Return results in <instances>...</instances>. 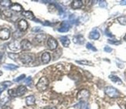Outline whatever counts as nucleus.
<instances>
[{"label": "nucleus", "instance_id": "423d86ee", "mask_svg": "<svg viewBox=\"0 0 126 109\" xmlns=\"http://www.w3.org/2000/svg\"><path fill=\"white\" fill-rule=\"evenodd\" d=\"M11 32L10 30L7 28H3L0 30V40H6L10 37Z\"/></svg>", "mask_w": 126, "mask_h": 109}, {"label": "nucleus", "instance_id": "5701e85b", "mask_svg": "<svg viewBox=\"0 0 126 109\" xmlns=\"http://www.w3.org/2000/svg\"><path fill=\"white\" fill-rule=\"evenodd\" d=\"M117 20L118 21V23L122 25L125 26L126 25V16H119L118 17Z\"/></svg>", "mask_w": 126, "mask_h": 109}, {"label": "nucleus", "instance_id": "a878e982", "mask_svg": "<svg viewBox=\"0 0 126 109\" xmlns=\"http://www.w3.org/2000/svg\"><path fill=\"white\" fill-rule=\"evenodd\" d=\"M79 107L80 109H90L89 105L87 102H80Z\"/></svg>", "mask_w": 126, "mask_h": 109}, {"label": "nucleus", "instance_id": "bb28decb", "mask_svg": "<svg viewBox=\"0 0 126 109\" xmlns=\"http://www.w3.org/2000/svg\"><path fill=\"white\" fill-rule=\"evenodd\" d=\"M8 56L9 57V58H11L12 60H13V61H16L17 60V58L19 57V54L17 53H9L8 54Z\"/></svg>", "mask_w": 126, "mask_h": 109}, {"label": "nucleus", "instance_id": "72a5a7b5", "mask_svg": "<svg viewBox=\"0 0 126 109\" xmlns=\"http://www.w3.org/2000/svg\"><path fill=\"white\" fill-rule=\"evenodd\" d=\"M108 3L106 1H99V6L101 8H106Z\"/></svg>", "mask_w": 126, "mask_h": 109}, {"label": "nucleus", "instance_id": "20e7f679", "mask_svg": "<svg viewBox=\"0 0 126 109\" xmlns=\"http://www.w3.org/2000/svg\"><path fill=\"white\" fill-rule=\"evenodd\" d=\"M90 97V92L87 89H82L78 93V99L80 102H86Z\"/></svg>", "mask_w": 126, "mask_h": 109}, {"label": "nucleus", "instance_id": "58836bf2", "mask_svg": "<svg viewBox=\"0 0 126 109\" xmlns=\"http://www.w3.org/2000/svg\"><path fill=\"white\" fill-rule=\"evenodd\" d=\"M2 83L5 87H6V88H8V87H9L13 84V83L11 82V81H4V82H2Z\"/></svg>", "mask_w": 126, "mask_h": 109}, {"label": "nucleus", "instance_id": "2f4dec72", "mask_svg": "<svg viewBox=\"0 0 126 109\" xmlns=\"http://www.w3.org/2000/svg\"><path fill=\"white\" fill-rule=\"evenodd\" d=\"M108 42L109 43H111V44H114V45H119V44H121V41H118V40H108Z\"/></svg>", "mask_w": 126, "mask_h": 109}, {"label": "nucleus", "instance_id": "de8ad7c7", "mask_svg": "<svg viewBox=\"0 0 126 109\" xmlns=\"http://www.w3.org/2000/svg\"><path fill=\"white\" fill-rule=\"evenodd\" d=\"M1 13H2V12H1V11H0V15H1Z\"/></svg>", "mask_w": 126, "mask_h": 109}, {"label": "nucleus", "instance_id": "2eb2a0df", "mask_svg": "<svg viewBox=\"0 0 126 109\" xmlns=\"http://www.w3.org/2000/svg\"><path fill=\"white\" fill-rule=\"evenodd\" d=\"M89 38L91 40H98L100 38V32L97 30H92L90 34H89Z\"/></svg>", "mask_w": 126, "mask_h": 109}, {"label": "nucleus", "instance_id": "a18cd8bd", "mask_svg": "<svg viewBox=\"0 0 126 109\" xmlns=\"http://www.w3.org/2000/svg\"><path fill=\"white\" fill-rule=\"evenodd\" d=\"M124 40L125 41H126V34L125 35V36H124Z\"/></svg>", "mask_w": 126, "mask_h": 109}, {"label": "nucleus", "instance_id": "39448f33", "mask_svg": "<svg viewBox=\"0 0 126 109\" xmlns=\"http://www.w3.org/2000/svg\"><path fill=\"white\" fill-rule=\"evenodd\" d=\"M20 46H21V49L24 51H28V50H30L32 47V43L28 40H23L21 42H20Z\"/></svg>", "mask_w": 126, "mask_h": 109}, {"label": "nucleus", "instance_id": "4468645a", "mask_svg": "<svg viewBox=\"0 0 126 109\" xmlns=\"http://www.w3.org/2000/svg\"><path fill=\"white\" fill-rule=\"evenodd\" d=\"M50 59H51V57H50V54L47 53V52H45L42 54V57H41V60H42V63H48L50 61Z\"/></svg>", "mask_w": 126, "mask_h": 109}, {"label": "nucleus", "instance_id": "393cba45", "mask_svg": "<svg viewBox=\"0 0 126 109\" xmlns=\"http://www.w3.org/2000/svg\"><path fill=\"white\" fill-rule=\"evenodd\" d=\"M78 63L81 65H87V66H93V63L91 61H76Z\"/></svg>", "mask_w": 126, "mask_h": 109}, {"label": "nucleus", "instance_id": "f704fd0d", "mask_svg": "<svg viewBox=\"0 0 126 109\" xmlns=\"http://www.w3.org/2000/svg\"><path fill=\"white\" fill-rule=\"evenodd\" d=\"M8 101H9V97H5V96L4 97H1V105H4Z\"/></svg>", "mask_w": 126, "mask_h": 109}, {"label": "nucleus", "instance_id": "79ce46f5", "mask_svg": "<svg viewBox=\"0 0 126 109\" xmlns=\"http://www.w3.org/2000/svg\"><path fill=\"white\" fill-rule=\"evenodd\" d=\"M41 30H40V27H35V28H33L32 30V32H40Z\"/></svg>", "mask_w": 126, "mask_h": 109}, {"label": "nucleus", "instance_id": "f8f14e48", "mask_svg": "<svg viewBox=\"0 0 126 109\" xmlns=\"http://www.w3.org/2000/svg\"><path fill=\"white\" fill-rule=\"evenodd\" d=\"M83 6V2L80 0H74L71 2V8L74 9H78Z\"/></svg>", "mask_w": 126, "mask_h": 109}, {"label": "nucleus", "instance_id": "a211bd4d", "mask_svg": "<svg viewBox=\"0 0 126 109\" xmlns=\"http://www.w3.org/2000/svg\"><path fill=\"white\" fill-rule=\"evenodd\" d=\"M47 39V36L44 33H40L36 35V36L35 37L34 41H36V43H41Z\"/></svg>", "mask_w": 126, "mask_h": 109}, {"label": "nucleus", "instance_id": "09e8293b", "mask_svg": "<svg viewBox=\"0 0 126 109\" xmlns=\"http://www.w3.org/2000/svg\"><path fill=\"white\" fill-rule=\"evenodd\" d=\"M125 109H126V105H125Z\"/></svg>", "mask_w": 126, "mask_h": 109}, {"label": "nucleus", "instance_id": "a19ab883", "mask_svg": "<svg viewBox=\"0 0 126 109\" xmlns=\"http://www.w3.org/2000/svg\"><path fill=\"white\" fill-rule=\"evenodd\" d=\"M4 58V53L3 52H0V63H2Z\"/></svg>", "mask_w": 126, "mask_h": 109}, {"label": "nucleus", "instance_id": "c85d7f7f", "mask_svg": "<svg viewBox=\"0 0 126 109\" xmlns=\"http://www.w3.org/2000/svg\"><path fill=\"white\" fill-rule=\"evenodd\" d=\"M86 47H87V49H88V50H92V51H97V49L93 46L91 43H87V45H86Z\"/></svg>", "mask_w": 126, "mask_h": 109}, {"label": "nucleus", "instance_id": "4be33fe9", "mask_svg": "<svg viewBox=\"0 0 126 109\" xmlns=\"http://www.w3.org/2000/svg\"><path fill=\"white\" fill-rule=\"evenodd\" d=\"M12 5V2L10 0H0V5L4 8H9Z\"/></svg>", "mask_w": 126, "mask_h": 109}, {"label": "nucleus", "instance_id": "aec40b11", "mask_svg": "<svg viewBox=\"0 0 126 109\" xmlns=\"http://www.w3.org/2000/svg\"><path fill=\"white\" fill-rule=\"evenodd\" d=\"M60 40H61V43H62L64 47H69L70 43V40H69V38L67 36H61Z\"/></svg>", "mask_w": 126, "mask_h": 109}, {"label": "nucleus", "instance_id": "dca6fc26", "mask_svg": "<svg viewBox=\"0 0 126 109\" xmlns=\"http://www.w3.org/2000/svg\"><path fill=\"white\" fill-rule=\"evenodd\" d=\"M9 9L13 11H15V12H22V11H23V6L19 3L12 4L10 5Z\"/></svg>", "mask_w": 126, "mask_h": 109}, {"label": "nucleus", "instance_id": "f3484780", "mask_svg": "<svg viewBox=\"0 0 126 109\" xmlns=\"http://www.w3.org/2000/svg\"><path fill=\"white\" fill-rule=\"evenodd\" d=\"M35 102H36V98H35V97L33 95H30V96L26 97V105H28V106L34 105Z\"/></svg>", "mask_w": 126, "mask_h": 109}, {"label": "nucleus", "instance_id": "412c9836", "mask_svg": "<svg viewBox=\"0 0 126 109\" xmlns=\"http://www.w3.org/2000/svg\"><path fill=\"white\" fill-rule=\"evenodd\" d=\"M109 79L111 80V81H113L114 83H116L118 84H122V80L120 79L118 76H114V75H110L109 76Z\"/></svg>", "mask_w": 126, "mask_h": 109}, {"label": "nucleus", "instance_id": "f257e3e1", "mask_svg": "<svg viewBox=\"0 0 126 109\" xmlns=\"http://www.w3.org/2000/svg\"><path fill=\"white\" fill-rule=\"evenodd\" d=\"M49 85V80L46 77H42L36 84V88L40 91H44L47 89Z\"/></svg>", "mask_w": 126, "mask_h": 109}, {"label": "nucleus", "instance_id": "ea45409f", "mask_svg": "<svg viewBox=\"0 0 126 109\" xmlns=\"http://www.w3.org/2000/svg\"><path fill=\"white\" fill-rule=\"evenodd\" d=\"M105 34H106V36H110V37H114V35L111 34V32L108 31V30H105Z\"/></svg>", "mask_w": 126, "mask_h": 109}, {"label": "nucleus", "instance_id": "473e14b6", "mask_svg": "<svg viewBox=\"0 0 126 109\" xmlns=\"http://www.w3.org/2000/svg\"><path fill=\"white\" fill-rule=\"evenodd\" d=\"M25 77H26V75H25V74H22V75L19 76V77H18L17 78L14 79V81H15V82H19L20 80H23V79L25 78Z\"/></svg>", "mask_w": 126, "mask_h": 109}, {"label": "nucleus", "instance_id": "c03bdc74", "mask_svg": "<svg viewBox=\"0 0 126 109\" xmlns=\"http://www.w3.org/2000/svg\"><path fill=\"white\" fill-rule=\"evenodd\" d=\"M120 4H121V5H126V0H124V1H121V2H120Z\"/></svg>", "mask_w": 126, "mask_h": 109}, {"label": "nucleus", "instance_id": "1a4fd4ad", "mask_svg": "<svg viewBox=\"0 0 126 109\" xmlns=\"http://www.w3.org/2000/svg\"><path fill=\"white\" fill-rule=\"evenodd\" d=\"M18 28L19 31L24 32L28 29V23L25 19H20L18 22Z\"/></svg>", "mask_w": 126, "mask_h": 109}, {"label": "nucleus", "instance_id": "b1692460", "mask_svg": "<svg viewBox=\"0 0 126 109\" xmlns=\"http://www.w3.org/2000/svg\"><path fill=\"white\" fill-rule=\"evenodd\" d=\"M3 67H4L5 69L13 70L17 69V68H18V66H16V65H14V64H6V65H4Z\"/></svg>", "mask_w": 126, "mask_h": 109}, {"label": "nucleus", "instance_id": "7ed1b4c3", "mask_svg": "<svg viewBox=\"0 0 126 109\" xmlns=\"http://www.w3.org/2000/svg\"><path fill=\"white\" fill-rule=\"evenodd\" d=\"M105 94L111 98H117L119 97V92L117 91L116 88H114V87L111 86H108L105 89Z\"/></svg>", "mask_w": 126, "mask_h": 109}, {"label": "nucleus", "instance_id": "c756f323", "mask_svg": "<svg viewBox=\"0 0 126 109\" xmlns=\"http://www.w3.org/2000/svg\"><path fill=\"white\" fill-rule=\"evenodd\" d=\"M8 94L10 97H16V89H9V90H8Z\"/></svg>", "mask_w": 126, "mask_h": 109}, {"label": "nucleus", "instance_id": "cd10ccee", "mask_svg": "<svg viewBox=\"0 0 126 109\" xmlns=\"http://www.w3.org/2000/svg\"><path fill=\"white\" fill-rule=\"evenodd\" d=\"M2 13H3V15L5 16H6V17H8V18H10L11 16H13V13H11V11L9 9H5V10H3Z\"/></svg>", "mask_w": 126, "mask_h": 109}, {"label": "nucleus", "instance_id": "4c0bfd02", "mask_svg": "<svg viewBox=\"0 0 126 109\" xmlns=\"http://www.w3.org/2000/svg\"><path fill=\"white\" fill-rule=\"evenodd\" d=\"M104 50H105V52H107V53H111L112 51V48H111L110 47H108V46H106L105 48H104Z\"/></svg>", "mask_w": 126, "mask_h": 109}, {"label": "nucleus", "instance_id": "ddd939ff", "mask_svg": "<svg viewBox=\"0 0 126 109\" xmlns=\"http://www.w3.org/2000/svg\"><path fill=\"white\" fill-rule=\"evenodd\" d=\"M73 42L76 44H83L84 43V37L82 35H77L74 36Z\"/></svg>", "mask_w": 126, "mask_h": 109}, {"label": "nucleus", "instance_id": "7c9ffc66", "mask_svg": "<svg viewBox=\"0 0 126 109\" xmlns=\"http://www.w3.org/2000/svg\"><path fill=\"white\" fill-rule=\"evenodd\" d=\"M22 35H23V33L21 32V31H16L13 33V38L14 39H18V38L22 36Z\"/></svg>", "mask_w": 126, "mask_h": 109}, {"label": "nucleus", "instance_id": "e433bc0d", "mask_svg": "<svg viewBox=\"0 0 126 109\" xmlns=\"http://www.w3.org/2000/svg\"><path fill=\"white\" fill-rule=\"evenodd\" d=\"M5 88H6V87H5V86L3 84V83L0 84V94H2V92H3V91H5Z\"/></svg>", "mask_w": 126, "mask_h": 109}, {"label": "nucleus", "instance_id": "0eeeda50", "mask_svg": "<svg viewBox=\"0 0 126 109\" xmlns=\"http://www.w3.org/2000/svg\"><path fill=\"white\" fill-rule=\"evenodd\" d=\"M57 46H58V43L54 38H52V37L49 38L47 40V47L50 50H56L57 48Z\"/></svg>", "mask_w": 126, "mask_h": 109}, {"label": "nucleus", "instance_id": "37998d69", "mask_svg": "<svg viewBox=\"0 0 126 109\" xmlns=\"http://www.w3.org/2000/svg\"><path fill=\"white\" fill-rule=\"evenodd\" d=\"M45 109H57V108L54 106H49V107H47Z\"/></svg>", "mask_w": 126, "mask_h": 109}, {"label": "nucleus", "instance_id": "9b49d317", "mask_svg": "<svg viewBox=\"0 0 126 109\" xmlns=\"http://www.w3.org/2000/svg\"><path fill=\"white\" fill-rule=\"evenodd\" d=\"M26 91H27V89H26V88L25 86H23V85L19 86L18 88L16 89V96H18V97L23 96L26 93Z\"/></svg>", "mask_w": 126, "mask_h": 109}, {"label": "nucleus", "instance_id": "6ab92c4d", "mask_svg": "<svg viewBox=\"0 0 126 109\" xmlns=\"http://www.w3.org/2000/svg\"><path fill=\"white\" fill-rule=\"evenodd\" d=\"M22 15H23L25 18L28 19L30 20H34V15L31 11H23L22 12Z\"/></svg>", "mask_w": 126, "mask_h": 109}, {"label": "nucleus", "instance_id": "6e6552de", "mask_svg": "<svg viewBox=\"0 0 126 109\" xmlns=\"http://www.w3.org/2000/svg\"><path fill=\"white\" fill-rule=\"evenodd\" d=\"M9 49L12 51H17L21 49L20 43L17 40H15L9 43Z\"/></svg>", "mask_w": 126, "mask_h": 109}, {"label": "nucleus", "instance_id": "49530a36", "mask_svg": "<svg viewBox=\"0 0 126 109\" xmlns=\"http://www.w3.org/2000/svg\"><path fill=\"white\" fill-rule=\"evenodd\" d=\"M2 72L1 71V70H0V76H2Z\"/></svg>", "mask_w": 126, "mask_h": 109}, {"label": "nucleus", "instance_id": "c9c22d12", "mask_svg": "<svg viewBox=\"0 0 126 109\" xmlns=\"http://www.w3.org/2000/svg\"><path fill=\"white\" fill-rule=\"evenodd\" d=\"M25 83H26V85H31V84L32 83V78L31 77H28L26 79V80H25Z\"/></svg>", "mask_w": 126, "mask_h": 109}, {"label": "nucleus", "instance_id": "f03ea898", "mask_svg": "<svg viewBox=\"0 0 126 109\" xmlns=\"http://www.w3.org/2000/svg\"><path fill=\"white\" fill-rule=\"evenodd\" d=\"M21 62L24 64H30L34 61V55L32 53H23L19 56Z\"/></svg>", "mask_w": 126, "mask_h": 109}, {"label": "nucleus", "instance_id": "9d476101", "mask_svg": "<svg viewBox=\"0 0 126 109\" xmlns=\"http://www.w3.org/2000/svg\"><path fill=\"white\" fill-rule=\"evenodd\" d=\"M70 22L69 21H63L62 23L61 27L58 29V31L59 32H67L69 30V29H70Z\"/></svg>", "mask_w": 126, "mask_h": 109}]
</instances>
